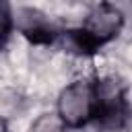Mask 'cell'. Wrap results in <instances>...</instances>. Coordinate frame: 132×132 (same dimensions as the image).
Instances as JSON below:
<instances>
[{
	"instance_id": "1",
	"label": "cell",
	"mask_w": 132,
	"mask_h": 132,
	"mask_svg": "<svg viewBox=\"0 0 132 132\" xmlns=\"http://www.w3.org/2000/svg\"><path fill=\"white\" fill-rule=\"evenodd\" d=\"M122 25H124L122 10L116 8L109 2H101L89 12V16H87V21H85L80 31H70L72 33L70 37L74 39L76 50L93 52L97 45L113 39L120 33Z\"/></svg>"
},
{
	"instance_id": "2",
	"label": "cell",
	"mask_w": 132,
	"mask_h": 132,
	"mask_svg": "<svg viewBox=\"0 0 132 132\" xmlns=\"http://www.w3.org/2000/svg\"><path fill=\"white\" fill-rule=\"evenodd\" d=\"M58 116L66 126L78 128L95 116V87L85 80L68 85L58 99Z\"/></svg>"
},
{
	"instance_id": "3",
	"label": "cell",
	"mask_w": 132,
	"mask_h": 132,
	"mask_svg": "<svg viewBox=\"0 0 132 132\" xmlns=\"http://www.w3.org/2000/svg\"><path fill=\"white\" fill-rule=\"evenodd\" d=\"M105 128H120L126 120V103L122 85L113 78L101 80L95 87V116Z\"/></svg>"
},
{
	"instance_id": "4",
	"label": "cell",
	"mask_w": 132,
	"mask_h": 132,
	"mask_svg": "<svg viewBox=\"0 0 132 132\" xmlns=\"http://www.w3.org/2000/svg\"><path fill=\"white\" fill-rule=\"evenodd\" d=\"M19 27L33 41H50L52 39V29L43 21V16L39 12H35V10H21Z\"/></svg>"
},
{
	"instance_id": "5",
	"label": "cell",
	"mask_w": 132,
	"mask_h": 132,
	"mask_svg": "<svg viewBox=\"0 0 132 132\" xmlns=\"http://www.w3.org/2000/svg\"><path fill=\"white\" fill-rule=\"evenodd\" d=\"M66 124L62 122V118L58 113H41L33 126H31V132H64Z\"/></svg>"
},
{
	"instance_id": "6",
	"label": "cell",
	"mask_w": 132,
	"mask_h": 132,
	"mask_svg": "<svg viewBox=\"0 0 132 132\" xmlns=\"http://www.w3.org/2000/svg\"><path fill=\"white\" fill-rule=\"evenodd\" d=\"M12 29V14H10V4L8 0H0V43L6 41L8 33Z\"/></svg>"
},
{
	"instance_id": "7",
	"label": "cell",
	"mask_w": 132,
	"mask_h": 132,
	"mask_svg": "<svg viewBox=\"0 0 132 132\" xmlns=\"http://www.w3.org/2000/svg\"><path fill=\"white\" fill-rule=\"evenodd\" d=\"M0 132H8V128H6V122L0 118Z\"/></svg>"
},
{
	"instance_id": "8",
	"label": "cell",
	"mask_w": 132,
	"mask_h": 132,
	"mask_svg": "<svg viewBox=\"0 0 132 132\" xmlns=\"http://www.w3.org/2000/svg\"><path fill=\"white\" fill-rule=\"evenodd\" d=\"M72 2H82V0H72Z\"/></svg>"
}]
</instances>
